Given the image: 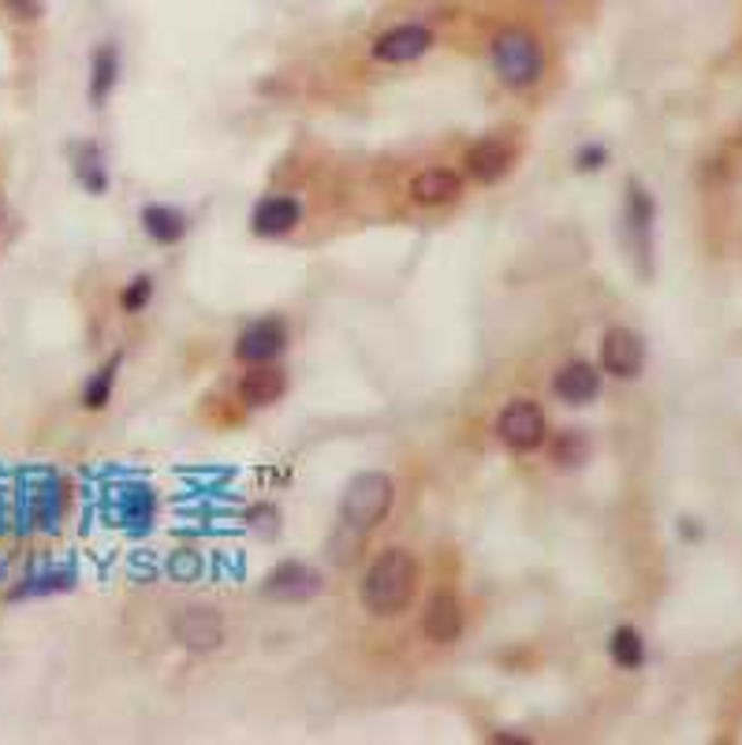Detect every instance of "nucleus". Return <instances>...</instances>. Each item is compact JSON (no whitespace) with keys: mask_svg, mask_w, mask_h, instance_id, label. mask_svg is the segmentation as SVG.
<instances>
[{"mask_svg":"<svg viewBox=\"0 0 742 745\" xmlns=\"http://www.w3.org/2000/svg\"><path fill=\"white\" fill-rule=\"evenodd\" d=\"M493 67L508 90H530L545 75V49L527 26H504L493 38Z\"/></svg>","mask_w":742,"mask_h":745,"instance_id":"obj_2","label":"nucleus"},{"mask_svg":"<svg viewBox=\"0 0 742 745\" xmlns=\"http://www.w3.org/2000/svg\"><path fill=\"white\" fill-rule=\"evenodd\" d=\"M287 392V376L276 365H250V373L239 381V399L247 407H273Z\"/></svg>","mask_w":742,"mask_h":745,"instance_id":"obj_15","label":"nucleus"},{"mask_svg":"<svg viewBox=\"0 0 742 745\" xmlns=\"http://www.w3.org/2000/svg\"><path fill=\"white\" fill-rule=\"evenodd\" d=\"M284 347H287L284 321L265 318V321L250 324V328L243 332L239 344H235V358L247 362V365H265V362H273V358H281Z\"/></svg>","mask_w":742,"mask_h":745,"instance_id":"obj_7","label":"nucleus"},{"mask_svg":"<svg viewBox=\"0 0 742 745\" xmlns=\"http://www.w3.org/2000/svg\"><path fill=\"white\" fill-rule=\"evenodd\" d=\"M556 399H564L567 407H586L601 396V373L590 362H567L560 373L553 376Z\"/></svg>","mask_w":742,"mask_h":745,"instance_id":"obj_11","label":"nucleus"},{"mask_svg":"<svg viewBox=\"0 0 742 745\" xmlns=\"http://www.w3.org/2000/svg\"><path fill=\"white\" fill-rule=\"evenodd\" d=\"M313 593H321V578L307 563H281L265 578V596L273 600H310Z\"/></svg>","mask_w":742,"mask_h":745,"instance_id":"obj_13","label":"nucleus"},{"mask_svg":"<svg viewBox=\"0 0 742 745\" xmlns=\"http://www.w3.org/2000/svg\"><path fill=\"white\" fill-rule=\"evenodd\" d=\"M496 436L504 440V447H511V451H519V455L537 451L548 436L545 410H541L534 399H511L508 407L500 410V418H496Z\"/></svg>","mask_w":742,"mask_h":745,"instance_id":"obj_4","label":"nucleus"},{"mask_svg":"<svg viewBox=\"0 0 742 745\" xmlns=\"http://www.w3.org/2000/svg\"><path fill=\"white\" fill-rule=\"evenodd\" d=\"M143 227L153 243H161V247H176L183 235H187V216L172 206H146L143 209Z\"/></svg>","mask_w":742,"mask_h":745,"instance_id":"obj_16","label":"nucleus"},{"mask_svg":"<svg viewBox=\"0 0 742 745\" xmlns=\"http://www.w3.org/2000/svg\"><path fill=\"white\" fill-rule=\"evenodd\" d=\"M150 295H153V280L150 276H138V280H131V284L124 287V295H120V306H124L127 313H138V310H146Z\"/></svg>","mask_w":742,"mask_h":745,"instance_id":"obj_23","label":"nucleus"},{"mask_svg":"<svg viewBox=\"0 0 742 745\" xmlns=\"http://www.w3.org/2000/svg\"><path fill=\"white\" fill-rule=\"evenodd\" d=\"M116 365H120V358L116 362H109L104 365V370H98V376H94L90 384H86V392H83V402L90 410H101L104 402H109V396H112V384H116Z\"/></svg>","mask_w":742,"mask_h":745,"instance_id":"obj_22","label":"nucleus"},{"mask_svg":"<svg viewBox=\"0 0 742 745\" xmlns=\"http://www.w3.org/2000/svg\"><path fill=\"white\" fill-rule=\"evenodd\" d=\"M299 216L302 209L292 195H269L250 213V227H255V235H261V239H281V235L299 227Z\"/></svg>","mask_w":742,"mask_h":745,"instance_id":"obj_9","label":"nucleus"},{"mask_svg":"<svg viewBox=\"0 0 742 745\" xmlns=\"http://www.w3.org/2000/svg\"><path fill=\"white\" fill-rule=\"evenodd\" d=\"M605 161H608V149H605V146H593V142H590V146H582V149H579V169H582V172H597Z\"/></svg>","mask_w":742,"mask_h":745,"instance_id":"obj_25","label":"nucleus"},{"mask_svg":"<svg viewBox=\"0 0 742 745\" xmlns=\"http://www.w3.org/2000/svg\"><path fill=\"white\" fill-rule=\"evenodd\" d=\"M116 75H120V57L112 46H101L94 52V75H90V101L101 104L104 98L112 94V86H116Z\"/></svg>","mask_w":742,"mask_h":745,"instance_id":"obj_19","label":"nucleus"},{"mask_svg":"<svg viewBox=\"0 0 742 745\" xmlns=\"http://www.w3.org/2000/svg\"><path fill=\"white\" fill-rule=\"evenodd\" d=\"M0 4L8 8L12 20H23V23H34L41 15V0H0Z\"/></svg>","mask_w":742,"mask_h":745,"instance_id":"obj_24","label":"nucleus"},{"mask_svg":"<svg viewBox=\"0 0 742 745\" xmlns=\"http://www.w3.org/2000/svg\"><path fill=\"white\" fill-rule=\"evenodd\" d=\"M462 195V179L452 169H425L415 175V183H410V198L418 201V206H452V201H459Z\"/></svg>","mask_w":742,"mask_h":745,"instance_id":"obj_14","label":"nucleus"},{"mask_svg":"<svg viewBox=\"0 0 742 745\" xmlns=\"http://www.w3.org/2000/svg\"><path fill=\"white\" fill-rule=\"evenodd\" d=\"M608 656H613L616 668L623 671H639L645 663V642L634 626H616L613 637H608Z\"/></svg>","mask_w":742,"mask_h":745,"instance_id":"obj_18","label":"nucleus"},{"mask_svg":"<svg viewBox=\"0 0 742 745\" xmlns=\"http://www.w3.org/2000/svg\"><path fill=\"white\" fill-rule=\"evenodd\" d=\"M176 642L190 653H213L224 642V622L209 608H187L176 619Z\"/></svg>","mask_w":742,"mask_h":745,"instance_id":"obj_8","label":"nucleus"},{"mask_svg":"<svg viewBox=\"0 0 742 745\" xmlns=\"http://www.w3.org/2000/svg\"><path fill=\"white\" fill-rule=\"evenodd\" d=\"M425 637L436 645H452L462 634V608L452 593H433L425 604V619H422Z\"/></svg>","mask_w":742,"mask_h":745,"instance_id":"obj_12","label":"nucleus"},{"mask_svg":"<svg viewBox=\"0 0 742 745\" xmlns=\"http://www.w3.org/2000/svg\"><path fill=\"white\" fill-rule=\"evenodd\" d=\"M627 224L631 235L639 243V253H650V232H653V198L650 190H642V183H631V195H627Z\"/></svg>","mask_w":742,"mask_h":745,"instance_id":"obj_17","label":"nucleus"},{"mask_svg":"<svg viewBox=\"0 0 742 745\" xmlns=\"http://www.w3.org/2000/svg\"><path fill=\"white\" fill-rule=\"evenodd\" d=\"M586 455H590V444H586V436H582L579 429L556 433V440H553V462H556V467L574 470V467H582V462H586Z\"/></svg>","mask_w":742,"mask_h":745,"instance_id":"obj_21","label":"nucleus"},{"mask_svg":"<svg viewBox=\"0 0 742 745\" xmlns=\"http://www.w3.org/2000/svg\"><path fill=\"white\" fill-rule=\"evenodd\" d=\"M511 164H515V146L508 138H482V142L467 149V172L478 183L504 179L511 172Z\"/></svg>","mask_w":742,"mask_h":745,"instance_id":"obj_10","label":"nucleus"},{"mask_svg":"<svg viewBox=\"0 0 742 745\" xmlns=\"http://www.w3.org/2000/svg\"><path fill=\"white\" fill-rule=\"evenodd\" d=\"M645 365V344L631 328H608L601 344V370L613 373L616 381H634Z\"/></svg>","mask_w":742,"mask_h":745,"instance_id":"obj_6","label":"nucleus"},{"mask_svg":"<svg viewBox=\"0 0 742 745\" xmlns=\"http://www.w3.org/2000/svg\"><path fill=\"white\" fill-rule=\"evenodd\" d=\"M75 175H78V183H83V187L90 190V195H101V190L109 187V175H104L101 149H98V146H78Z\"/></svg>","mask_w":742,"mask_h":745,"instance_id":"obj_20","label":"nucleus"},{"mask_svg":"<svg viewBox=\"0 0 742 745\" xmlns=\"http://www.w3.org/2000/svg\"><path fill=\"white\" fill-rule=\"evenodd\" d=\"M418 593V563L407 548H388L362 578V604L373 616H399Z\"/></svg>","mask_w":742,"mask_h":745,"instance_id":"obj_1","label":"nucleus"},{"mask_svg":"<svg viewBox=\"0 0 742 745\" xmlns=\"http://www.w3.org/2000/svg\"><path fill=\"white\" fill-rule=\"evenodd\" d=\"M0 213H4V206H0Z\"/></svg>","mask_w":742,"mask_h":745,"instance_id":"obj_26","label":"nucleus"},{"mask_svg":"<svg viewBox=\"0 0 742 745\" xmlns=\"http://www.w3.org/2000/svg\"><path fill=\"white\" fill-rule=\"evenodd\" d=\"M392 499L396 488L384 473H359V477L347 485L344 499H339V519L351 530H373L378 522H384V514L392 511Z\"/></svg>","mask_w":742,"mask_h":745,"instance_id":"obj_3","label":"nucleus"},{"mask_svg":"<svg viewBox=\"0 0 742 745\" xmlns=\"http://www.w3.org/2000/svg\"><path fill=\"white\" fill-rule=\"evenodd\" d=\"M433 49V30L422 23H399L378 34L370 46V57L381 64H410V60L425 57Z\"/></svg>","mask_w":742,"mask_h":745,"instance_id":"obj_5","label":"nucleus"}]
</instances>
